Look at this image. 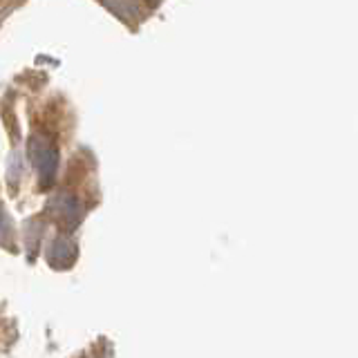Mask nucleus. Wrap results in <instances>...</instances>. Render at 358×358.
Returning <instances> with one entry per match:
<instances>
[{"label":"nucleus","mask_w":358,"mask_h":358,"mask_svg":"<svg viewBox=\"0 0 358 358\" xmlns=\"http://www.w3.org/2000/svg\"><path fill=\"white\" fill-rule=\"evenodd\" d=\"M29 157L41 175V186L50 188L56 177V168H59V150H56V145L52 143L50 137L36 134L29 141Z\"/></svg>","instance_id":"nucleus-1"},{"label":"nucleus","mask_w":358,"mask_h":358,"mask_svg":"<svg viewBox=\"0 0 358 358\" xmlns=\"http://www.w3.org/2000/svg\"><path fill=\"white\" fill-rule=\"evenodd\" d=\"M52 208L56 210V215L61 220H65L67 224H78L83 217V201L74 197V195H67V193H61L52 199Z\"/></svg>","instance_id":"nucleus-2"},{"label":"nucleus","mask_w":358,"mask_h":358,"mask_svg":"<svg viewBox=\"0 0 358 358\" xmlns=\"http://www.w3.org/2000/svg\"><path fill=\"white\" fill-rule=\"evenodd\" d=\"M76 260V244L70 238H56L52 242V251H50V264L56 268H67Z\"/></svg>","instance_id":"nucleus-3"}]
</instances>
